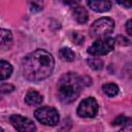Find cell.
I'll return each mask as SVG.
<instances>
[{
	"mask_svg": "<svg viewBox=\"0 0 132 132\" xmlns=\"http://www.w3.org/2000/svg\"><path fill=\"white\" fill-rule=\"evenodd\" d=\"M55 67L53 56L44 50H36L27 55L22 62V72L26 79L39 81L48 77Z\"/></svg>",
	"mask_w": 132,
	"mask_h": 132,
	"instance_id": "cell-1",
	"label": "cell"
},
{
	"mask_svg": "<svg viewBox=\"0 0 132 132\" xmlns=\"http://www.w3.org/2000/svg\"><path fill=\"white\" fill-rule=\"evenodd\" d=\"M84 87L81 77L76 73L68 72L61 76L58 82V96L60 100L65 103L73 102L80 94Z\"/></svg>",
	"mask_w": 132,
	"mask_h": 132,
	"instance_id": "cell-2",
	"label": "cell"
},
{
	"mask_svg": "<svg viewBox=\"0 0 132 132\" xmlns=\"http://www.w3.org/2000/svg\"><path fill=\"white\" fill-rule=\"evenodd\" d=\"M114 27V23L109 18H101L96 20L90 27V35L94 38H101L109 35Z\"/></svg>",
	"mask_w": 132,
	"mask_h": 132,
	"instance_id": "cell-3",
	"label": "cell"
},
{
	"mask_svg": "<svg viewBox=\"0 0 132 132\" xmlns=\"http://www.w3.org/2000/svg\"><path fill=\"white\" fill-rule=\"evenodd\" d=\"M34 116L36 120L45 126H56L59 123V112L54 107L43 106L35 110Z\"/></svg>",
	"mask_w": 132,
	"mask_h": 132,
	"instance_id": "cell-4",
	"label": "cell"
},
{
	"mask_svg": "<svg viewBox=\"0 0 132 132\" xmlns=\"http://www.w3.org/2000/svg\"><path fill=\"white\" fill-rule=\"evenodd\" d=\"M114 43H116V39L111 37H108V36L101 37L96 41H94V43L88 48V54H90L91 56L106 55L113 50Z\"/></svg>",
	"mask_w": 132,
	"mask_h": 132,
	"instance_id": "cell-5",
	"label": "cell"
},
{
	"mask_svg": "<svg viewBox=\"0 0 132 132\" xmlns=\"http://www.w3.org/2000/svg\"><path fill=\"white\" fill-rule=\"evenodd\" d=\"M98 111V103L93 97L82 100L77 107V114L81 118H94Z\"/></svg>",
	"mask_w": 132,
	"mask_h": 132,
	"instance_id": "cell-6",
	"label": "cell"
},
{
	"mask_svg": "<svg viewBox=\"0 0 132 132\" xmlns=\"http://www.w3.org/2000/svg\"><path fill=\"white\" fill-rule=\"evenodd\" d=\"M10 123L11 125L20 132H33L36 131V126L34 125V123L27 119L24 118L20 114H13L10 117Z\"/></svg>",
	"mask_w": 132,
	"mask_h": 132,
	"instance_id": "cell-7",
	"label": "cell"
},
{
	"mask_svg": "<svg viewBox=\"0 0 132 132\" xmlns=\"http://www.w3.org/2000/svg\"><path fill=\"white\" fill-rule=\"evenodd\" d=\"M88 6L96 12H104L110 9L111 3L109 0H87Z\"/></svg>",
	"mask_w": 132,
	"mask_h": 132,
	"instance_id": "cell-8",
	"label": "cell"
},
{
	"mask_svg": "<svg viewBox=\"0 0 132 132\" xmlns=\"http://www.w3.org/2000/svg\"><path fill=\"white\" fill-rule=\"evenodd\" d=\"M43 100V97L41 94H39L37 91L29 90L25 96V102L29 105H37L40 104Z\"/></svg>",
	"mask_w": 132,
	"mask_h": 132,
	"instance_id": "cell-9",
	"label": "cell"
},
{
	"mask_svg": "<svg viewBox=\"0 0 132 132\" xmlns=\"http://www.w3.org/2000/svg\"><path fill=\"white\" fill-rule=\"evenodd\" d=\"M72 14H73V18L76 20V22H78L79 24L87 23L88 18H89L86 8L82 7V6H76V7H74V9L72 11Z\"/></svg>",
	"mask_w": 132,
	"mask_h": 132,
	"instance_id": "cell-10",
	"label": "cell"
},
{
	"mask_svg": "<svg viewBox=\"0 0 132 132\" xmlns=\"http://www.w3.org/2000/svg\"><path fill=\"white\" fill-rule=\"evenodd\" d=\"M0 36H1V47L2 50H8L12 43V34L9 30L1 29L0 30Z\"/></svg>",
	"mask_w": 132,
	"mask_h": 132,
	"instance_id": "cell-11",
	"label": "cell"
},
{
	"mask_svg": "<svg viewBox=\"0 0 132 132\" xmlns=\"http://www.w3.org/2000/svg\"><path fill=\"white\" fill-rule=\"evenodd\" d=\"M11 73H12V66L8 62L1 60V62H0V79L3 81L5 79L9 78Z\"/></svg>",
	"mask_w": 132,
	"mask_h": 132,
	"instance_id": "cell-12",
	"label": "cell"
},
{
	"mask_svg": "<svg viewBox=\"0 0 132 132\" xmlns=\"http://www.w3.org/2000/svg\"><path fill=\"white\" fill-rule=\"evenodd\" d=\"M102 91L103 93L108 96V97H114L119 93V87L116 84H105L102 86Z\"/></svg>",
	"mask_w": 132,
	"mask_h": 132,
	"instance_id": "cell-13",
	"label": "cell"
},
{
	"mask_svg": "<svg viewBox=\"0 0 132 132\" xmlns=\"http://www.w3.org/2000/svg\"><path fill=\"white\" fill-rule=\"evenodd\" d=\"M59 56H60V58H61L63 61H66V62H72V61H74V59H75L74 53H73L70 48H68V47H63V48H61V50L59 51Z\"/></svg>",
	"mask_w": 132,
	"mask_h": 132,
	"instance_id": "cell-14",
	"label": "cell"
},
{
	"mask_svg": "<svg viewBox=\"0 0 132 132\" xmlns=\"http://www.w3.org/2000/svg\"><path fill=\"white\" fill-rule=\"evenodd\" d=\"M88 64L91 68H93L94 70H101L103 67V62L101 59L99 58H90L88 59Z\"/></svg>",
	"mask_w": 132,
	"mask_h": 132,
	"instance_id": "cell-15",
	"label": "cell"
},
{
	"mask_svg": "<svg viewBox=\"0 0 132 132\" xmlns=\"http://www.w3.org/2000/svg\"><path fill=\"white\" fill-rule=\"evenodd\" d=\"M29 6H30L31 11L37 12L42 9L43 2H42V0H29Z\"/></svg>",
	"mask_w": 132,
	"mask_h": 132,
	"instance_id": "cell-16",
	"label": "cell"
},
{
	"mask_svg": "<svg viewBox=\"0 0 132 132\" xmlns=\"http://www.w3.org/2000/svg\"><path fill=\"white\" fill-rule=\"evenodd\" d=\"M132 122V119L128 118V117H125V116H119L118 118L114 119V121L112 122V125H116V126H119V125H123L125 126L126 124Z\"/></svg>",
	"mask_w": 132,
	"mask_h": 132,
	"instance_id": "cell-17",
	"label": "cell"
},
{
	"mask_svg": "<svg viewBox=\"0 0 132 132\" xmlns=\"http://www.w3.org/2000/svg\"><path fill=\"white\" fill-rule=\"evenodd\" d=\"M72 40L76 44H81L85 40V37L79 33V32H73L72 33Z\"/></svg>",
	"mask_w": 132,
	"mask_h": 132,
	"instance_id": "cell-18",
	"label": "cell"
},
{
	"mask_svg": "<svg viewBox=\"0 0 132 132\" xmlns=\"http://www.w3.org/2000/svg\"><path fill=\"white\" fill-rule=\"evenodd\" d=\"M0 90H1L2 94H7V93L12 92L14 90V87L12 85H9V84H1Z\"/></svg>",
	"mask_w": 132,
	"mask_h": 132,
	"instance_id": "cell-19",
	"label": "cell"
},
{
	"mask_svg": "<svg viewBox=\"0 0 132 132\" xmlns=\"http://www.w3.org/2000/svg\"><path fill=\"white\" fill-rule=\"evenodd\" d=\"M117 2L126 8H129L132 6V0H117Z\"/></svg>",
	"mask_w": 132,
	"mask_h": 132,
	"instance_id": "cell-20",
	"label": "cell"
},
{
	"mask_svg": "<svg viewBox=\"0 0 132 132\" xmlns=\"http://www.w3.org/2000/svg\"><path fill=\"white\" fill-rule=\"evenodd\" d=\"M116 41H118V42H119L120 44H122V45H127V44H130L129 40H128L126 37H124V36H118Z\"/></svg>",
	"mask_w": 132,
	"mask_h": 132,
	"instance_id": "cell-21",
	"label": "cell"
},
{
	"mask_svg": "<svg viewBox=\"0 0 132 132\" xmlns=\"http://www.w3.org/2000/svg\"><path fill=\"white\" fill-rule=\"evenodd\" d=\"M80 0H63V3L68 6H75L79 3Z\"/></svg>",
	"mask_w": 132,
	"mask_h": 132,
	"instance_id": "cell-22",
	"label": "cell"
},
{
	"mask_svg": "<svg viewBox=\"0 0 132 132\" xmlns=\"http://www.w3.org/2000/svg\"><path fill=\"white\" fill-rule=\"evenodd\" d=\"M126 31L130 36H132V19L126 23Z\"/></svg>",
	"mask_w": 132,
	"mask_h": 132,
	"instance_id": "cell-23",
	"label": "cell"
},
{
	"mask_svg": "<svg viewBox=\"0 0 132 132\" xmlns=\"http://www.w3.org/2000/svg\"><path fill=\"white\" fill-rule=\"evenodd\" d=\"M122 131H132V122L126 124L125 126H123V128L121 129Z\"/></svg>",
	"mask_w": 132,
	"mask_h": 132,
	"instance_id": "cell-24",
	"label": "cell"
}]
</instances>
